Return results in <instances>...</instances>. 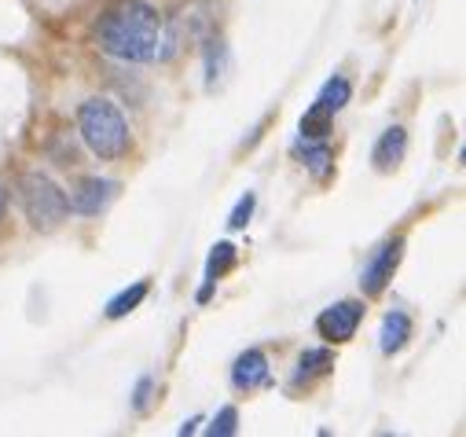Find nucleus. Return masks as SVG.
I'll use <instances>...</instances> for the list:
<instances>
[{"label":"nucleus","mask_w":466,"mask_h":437,"mask_svg":"<svg viewBox=\"0 0 466 437\" xmlns=\"http://www.w3.org/2000/svg\"><path fill=\"white\" fill-rule=\"evenodd\" d=\"M198 422H202V419H187V422L180 426V433H184V437H187V433H195V426H198Z\"/></svg>","instance_id":"nucleus-20"},{"label":"nucleus","mask_w":466,"mask_h":437,"mask_svg":"<svg viewBox=\"0 0 466 437\" xmlns=\"http://www.w3.org/2000/svg\"><path fill=\"white\" fill-rule=\"evenodd\" d=\"M330 118H334V115L319 111V107L312 103V107H309V115L301 118V137H305V140H323V137L330 133Z\"/></svg>","instance_id":"nucleus-16"},{"label":"nucleus","mask_w":466,"mask_h":437,"mask_svg":"<svg viewBox=\"0 0 466 437\" xmlns=\"http://www.w3.org/2000/svg\"><path fill=\"white\" fill-rule=\"evenodd\" d=\"M118 191H122V184L118 180H106V177H85V180H77V188L70 191V209L74 213H81V217H96V213H103L114 198H118Z\"/></svg>","instance_id":"nucleus-5"},{"label":"nucleus","mask_w":466,"mask_h":437,"mask_svg":"<svg viewBox=\"0 0 466 437\" xmlns=\"http://www.w3.org/2000/svg\"><path fill=\"white\" fill-rule=\"evenodd\" d=\"M228 70V45L220 37H209L206 41V85L213 88Z\"/></svg>","instance_id":"nucleus-14"},{"label":"nucleus","mask_w":466,"mask_h":437,"mask_svg":"<svg viewBox=\"0 0 466 437\" xmlns=\"http://www.w3.org/2000/svg\"><path fill=\"white\" fill-rule=\"evenodd\" d=\"M404 155H408V129L404 126H390L379 137V144L371 151V162H375L379 173H390V169H397L404 162Z\"/></svg>","instance_id":"nucleus-8"},{"label":"nucleus","mask_w":466,"mask_h":437,"mask_svg":"<svg viewBox=\"0 0 466 437\" xmlns=\"http://www.w3.org/2000/svg\"><path fill=\"white\" fill-rule=\"evenodd\" d=\"M15 195H19V206L26 213V221L37 232H56L70 217L66 191L45 173H23L19 184H15Z\"/></svg>","instance_id":"nucleus-3"},{"label":"nucleus","mask_w":466,"mask_h":437,"mask_svg":"<svg viewBox=\"0 0 466 437\" xmlns=\"http://www.w3.org/2000/svg\"><path fill=\"white\" fill-rule=\"evenodd\" d=\"M151 390H155V382H151V379H140V382H137V393H133V408H137V412H144V408H147Z\"/></svg>","instance_id":"nucleus-19"},{"label":"nucleus","mask_w":466,"mask_h":437,"mask_svg":"<svg viewBox=\"0 0 466 437\" xmlns=\"http://www.w3.org/2000/svg\"><path fill=\"white\" fill-rule=\"evenodd\" d=\"M408 339H411V316L400 312V309L386 312L382 331H379V350H382L386 357H393V353H400V350L408 346Z\"/></svg>","instance_id":"nucleus-9"},{"label":"nucleus","mask_w":466,"mask_h":437,"mask_svg":"<svg viewBox=\"0 0 466 437\" xmlns=\"http://www.w3.org/2000/svg\"><path fill=\"white\" fill-rule=\"evenodd\" d=\"M349 96H353V85H349L345 77H330L323 88H319V96H316V107H319V111H327V115H338L341 111V107L349 103Z\"/></svg>","instance_id":"nucleus-10"},{"label":"nucleus","mask_w":466,"mask_h":437,"mask_svg":"<svg viewBox=\"0 0 466 437\" xmlns=\"http://www.w3.org/2000/svg\"><path fill=\"white\" fill-rule=\"evenodd\" d=\"M360 320H364V305L353 301V298H345V301H334L330 309H323L316 316V331H319V339L341 346V342H349V339L357 335Z\"/></svg>","instance_id":"nucleus-4"},{"label":"nucleus","mask_w":466,"mask_h":437,"mask_svg":"<svg viewBox=\"0 0 466 437\" xmlns=\"http://www.w3.org/2000/svg\"><path fill=\"white\" fill-rule=\"evenodd\" d=\"M231 386H236V390H243V393L272 386L268 357H265L261 350H247V353H243V357L236 361V368H231Z\"/></svg>","instance_id":"nucleus-7"},{"label":"nucleus","mask_w":466,"mask_h":437,"mask_svg":"<svg viewBox=\"0 0 466 437\" xmlns=\"http://www.w3.org/2000/svg\"><path fill=\"white\" fill-rule=\"evenodd\" d=\"M305 169H309L316 180H327V177L334 173V155H330V147H327L323 140L305 144Z\"/></svg>","instance_id":"nucleus-13"},{"label":"nucleus","mask_w":466,"mask_h":437,"mask_svg":"<svg viewBox=\"0 0 466 437\" xmlns=\"http://www.w3.org/2000/svg\"><path fill=\"white\" fill-rule=\"evenodd\" d=\"M77 129H81L85 147H88L92 155H99L103 162L126 158L129 147H133L129 126H126L122 111H118V107H114L110 99H88V103H81Z\"/></svg>","instance_id":"nucleus-2"},{"label":"nucleus","mask_w":466,"mask_h":437,"mask_svg":"<svg viewBox=\"0 0 466 437\" xmlns=\"http://www.w3.org/2000/svg\"><path fill=\"white\" fill-rule=\"evenodd\" d=\"M236 269V247L231 243H217L213 250H209V261H206V279H220L224 272H231Z\"/></svg>","instance_id":"nucleus-15"},{"label":"nucleus","mask_w":466,"mask_h":437,"mask_svg":"<svg viewBox=\"0 0 466 437\" xmlns=\"http://www.w3.org/2000/svg\"><path fill=\"white\" fill-rule=\"evenodd\" d=\"M254 206H258V195H254V191H247V195L236 202V209H231V217H228V229H231V232L247 229V221L254 217Z\"/></svg>","instance_id":"nucleus-18"},{"label":"nucleus","mask_w":466,"mask_h":437,"mask_svg":"<svg viewBox=\"0 0 466 437\" xmlns=\"http://www.w3.org/2000/svg\"><path fill=\"white\" fill-rule=\"evenodd\" d=\"M236 430H239V412L228 404V408H220V412L213 415V422H209L206 433H209V437H231Z\"/></svg>","instance_id":"nucleus-17"},{"label":"nucleus","mask_w":466,"mask_h":437,"mask_svg":"<svg viewBox=\"0 0 466 437\" xmlns=\"http://www.w3.org/2000/svg\"><path fill=\"white\" fill-rule=\"evenodd\" d=\"M5 206H8V195H5V188H0V217H5Z\"/></svg>","instance_id":"nucleus-21"},{"label":"nucleus","mask_w":466,"mask_h":437,"mask_svg":"<svg viewBox=\"0 0 466 437\" xmlns=\"http://www.w3.org/2000/svg\"><path fill=\"white\" fill-rule=\"evenodd\" d=\"M334 368V353L330 350H305L298 357V371H294V382H305V379H316V375H327Z\"/></svg>","instance_id":"nucleus-11"},{"label":"nucleus","mask_w":466,"mask_h":437,"mask_svg":"<svg viewBox=\"0 0 466 437\" xmlns=\"http://www.w3.org/2000/svg\"><path fill=\"white\" fill-rule=\"evenodd\" d=\"M144 298H147V283L140 279V283L126 287L118 298H110V301H106V316H110V320H122V316H129Z\"/></svg>","instance_id":"nucleus-12"},{"label":"nucleus","mask_w":466,"mask_h":437,"mask_svg":"<svg viewBox=\"0 0 466 437\" xmlns=\"http://www.w3.org/2000/svg\"><path fill=\"white\" fill-rule=\"evenodd\" d=\"M162 34H166L162 15L151 5H144V0H122V5H114L96 26L99 48L114 59H122V63L158 59Z\"/></svg>","instance_id":"nucleus-1"},{"label":"nucleus","mask_w":466,"mask_h":437,"mask_svg":"<svg viewBox=\"0 0 466 437\" xmlns=\"http://www.w3.org/2000/svg\"><path fill=\"white\" fill-rule=\"evenodd\" d=\"M400 258H404V239H390V243H382V247L375 250V258H371V261L364 265V272H360V290L371 294V298L382 294V290L390 287V279H393Z\"/></svg>","instance_id":"nucleus-6"}]
</instances>
